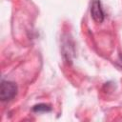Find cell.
<instances>
[{
  "label": "cell",
  "mask_w": 122,
  "mask_h": 122,
  "mask_svg": "<svg viewBox=\"0 0 122 122\" xmlns=\"http://www.w3.org/2000/svg\"><path fill=\"white\" fill-rule=\"evenodd\" d=\"M91 14L93 20L97 23H102L105 18V13L101 7V3L99 0H93L91 6Z\"/></svg>",
  "instance_id": "obj_2"
},
{
  "label": "cell",
  "mask_w": 122,
  "mask_h": 122,
  "mask_svg": "<svg viewBox=\"0 0 122 122\" xmlns=\"http://www.w3.org/2000/svg\"><path fill=\"white\" fill-rule=\"evenodd\" d=\"M116 64H117V66H119L120 68H122V52L119 54L118 59H117V61H116Z\"/></svg>",
  "instance_id": "obj_4"
},
{
  "label": "cell",
  "mask_w": 122,
  "mask_h": 122,
  "mask_svg": "<svg viewBox=\"0 0 122 122\" xmlns=\"http://www.w3.org/2000/svg\"><path fill=\"white\" fill-rule=\"evenodd\" d=\"M51 110V106H50V105H47V104H38V105L33 106V108H32V111L35 112H50Z\"/></svg>",
  "instance_id": "obj_3"
},
{
  "label": "cell",
  "mask_w": 122,
  "mask_h": 122,
  "mask_svg": "<svg viewBox=\"0 0 122 122\" xmlns=\"http://www.w3.org/2000/svg\"><path fill=\"white\" fill-rule=\"evenodd\" d=\"M17 93V86L15 83L8 80L1 81V90H0V97L3 102L10 101L14 98Z\"/></svg>",
  "instance_id": "obj_1"
}]
</instances>
